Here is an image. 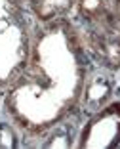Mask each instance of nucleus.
<instances>
[{"instance_id": "obj_4", "label": "nucleus", "mask_w": 120, "mask_h": 149, "mask_svg": "<svg viewBox=\"0 0 120 149\" xmlns=\"http://www.w3.org/2000/svg\"><path fill=\"white\" fill-rule=\"evenodd\" d=\"M78 0H31V10L42 21H55L71 12Z\"/></svg>"}, {"instance_id": "obj_5", "label": "nucleus", "mask_w": 120, "mask_h": 149, "mask_svg": "<svg viewBox=\"0 0 120 149\" xmlns=\"http://www.w3.org/2000/svg\"><path fill=\"white\" fill-rule=\"evenodd\" d=\"M114 23H116V31L120 33V0L114 2Z\"/></svg>"}, {"instance_id": "obj_1", "label": "nucleus", "mask_w": 120, "mask_h": 149, "mask_svg": "<svg viewBox=\"0 0 120 149\" xmlns=\"http://www.w3.org/2000/svg\"><path fill=\"white\" fill-rule=\"evenodd\" d=\"M84 65L74 36L53 25L32 44L29 61L10 84V111L27 128L42 130L61 120L80 97Z\"/></svg>"}, {"instance_id": "obj_2", "label": "nucleus", "mask_w": 120, "mask_h": 149, "mask_svg": "<svg viewBox=\"0 0 120 149\" xmlns=\"http://www.w3.org/2000/svg\"><path fill=\"white\" fill-rule=\"evenodd\" d=\"M32 33L17 0H0V86H10L29 61Z\"/></svg>"}, {"instance_id": "obj_3", "label": "nucleus", "mask_w": 120, "mask_h": 149, "mask_svg": "<svg viewBox=\"0 0 120 149\" xmlns=\"http://www.w3.org/2000/svg\"><path fill=\"white\" fill-rule=\"evenodd\" d=\"M120 138V105L107 107L88 124L84 145H112Z\"/></svg>"}]
</instances>
